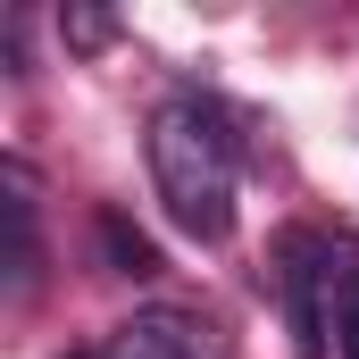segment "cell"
Listing matches in <instances>:
<instances>
[{"mask_svg": "<svg viewBox=\"0 0 359 359\" xmlns=\"http://www.w3.org/2000/svg\"><path fill=\"white\" fill-rule=\"evenodd\" d=\"M151 184L192 243H226L234 234V184H243V142L234 117L201 92H176L151 109Z\"/></svg>", "mask_w": 359, "mask_h": 359, "instance_id": "cell-1", "label": "cell"}, {"mask_svg": "<svg viewBox=\"0 0 359 359\" xmlns=\"http://www.w3.org/2000/svg\"><path fill=\"white\" fill-rule=\"evenodd\" d=\"M326 284H334V251L309 234V226H284L276 234V292H284V334H292V359H326Z\"/></svg>", "mask_w": 359, "mask_h": 359, "instance_id": "cell-2", "label": "cell"}, {"mask_svg": "<svg viewBox=\"0 0 359 359\" xmlns=\"http://www.w3.org/2000/svg\"><path fill=\"white\" fill-rule=\"evenodd\" d=\"M100 359H226V334L201 309H142L100 343Z\"/></svg>", "mask_w": 359, "mask_h": 359, "instance_id": "cell-3", "label": "cell"}, {"mask_svg": "<svg viewBox=\"0 0 359 359\" xmlns=\"http://www.w3.org/2000/svg\"><path fill=\"white\" fill-rule=\"evenodd\" d=\"M0 217H8V301H25L34 292V276H42V234H34V176H25V159H8L0 168Z\"/></svg>", "mask_w": 359, "mask_h": 359, "instance_id": "cell-4", "label": "cell"}, {"mask_svg": "<svg viewBox=\"0 0 359 359\" xmlns=\"http://www.w3.org/2000/svg\"><path fill=\"white\" fill-rule=\"evenodd\" d=\"M92 234H100V259H109L117 276H159V268H168V259H159V243H151L126 209H100V217H92Z\"/></svg>", "mask_w": 359, "mask_h": 359, "instance_id": "cell-5", "label": "cell"}, {"mask_svg": "<svg viewBox=\"0 0 359 359\" xmlns=\"http://www.w3.org/2000/svg\"><path fill=\"white\" fill-rule=\"evenodd\" d=\"M326 318H334V351L359 359V243H334V284H326Z\"/></svg>", "mask_w": 359, "mask_h": 359, "instance_id": "cell-6", "label": "cell"}, {"mask_svg": "<svg viewBox=\"0 0 359 359\" xmlns=\"http://www.w3.org/2000/svg\"><path fill=\"white\" fill-rule=\"evenodd\" d=\"M59 34H67V50H100V42H109L117 25H109L100 8H67V17H59Z\"/></svg>", "mask_w": 359, "mask_h": 359, "instance_id": "cell-7", "label": "cell"}, {"mask_svg": "<svg viewBox=\"0 0 359 359\" xmlns=\"http://www.w3.org/2000/svg\"><path fill=\"white\" fill-rule=\"evenodd\" d=\"M84 359H100V351H84Z\"/></svg>", "mask_w": 359, "mask_h": 359, "instance_id": "cell-8", "label": "cell"}]
</instances>
